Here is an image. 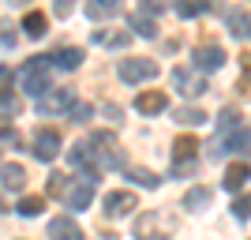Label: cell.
<instances>
[{
	"mask_svg": "<svg viewBox=\"0 0 251 240\" xmlns=\"http://www.w3.org/2000/svg\"><path fill=\"white\" fill-rule=\"evenodd\" d=\"M210 4H202V0H184V4H176V15L180 19H199V15H206Z\"/></svg>",
	"mask_w": 251,
	"mask_h": 240,
	"instance_id": "obj_24",
	"label": "cell"
},
{
	"mask_svg": "<svg viewBox=\"0 0 251 240\" xmlns=\"http://www.w3.org/2000/svg\"><path fill=\"white\" fill-rule=\"evenodd\" d=\"M0 184H4L8 191H23V188H26V169L15 165V161L0 165Z\"/></svg>",
	"mask_w": 251,
	"mask_h": 240,
	"instance_id": "obj_11",
	"label": "cell"
},
{
	"mask_svg": "<svg viewBox=\"0 0 251 240\" xmlns=\"http://www.w3.org/2000/svg\"><path fill=\"white\" fill-rule=\"evenodd\" d=\"M68 116H72L75 124H86V120L94 116V105H86V102H75L72 109H68Z\"/></svg>",
	"mask_w": 251,
	"mask_h": 240,
	"instance_id": "obj_28",
	"label": "cell"
},
{
	"mask_svg": "<svg viewBox=\"0 0 251 240\" xmlns=\"http://www.w3.org/2000/svg\"><path fill=\"white\" fill-rule=\"evenodd\" d=\"M240 90H244V94H251V53H244V56H240Z\"/></svg>",
	"mask_w": 251,
	"mask_h": 240,
	"instance_id": "obj_29",
	"label": "cell"
},
{
	"mask_svg": "<svg viewBox=\"0 0 251 240\" xmlns=\"http://www.w3.org/2000/svg\"><path fill=\"white\" fill-rule=\"evenodd\" d=\"M68 207L72 210H86L90 203H94V184L90 180H79V184H68Z\"/></svg>",
	"mask_w": 251,
	"mask_h": 240,
	"instance_id": "obj_9",
	"label": "cell"
},
{
	"mask_svg": "<svg viewBox=\"0 0 251 240\" xmlns=\"http://www.w3.org/2000/svg\"><path fill=\"white\" fill-rule=\"evenodd\" d=\"M210 203H214V195H210L206 188H191L188 195H184V210H188V214H202V210H210Z\"/></svg>",
	"mask_w": 251,
	"mask_h": 240,
	"instance_id": "obj_15",
	"label": "cell"
},
{
	"mask_svg": "<svg viewBox=\"0 0 251 240\" xmlns=\"http://www.w3.org/2000/svg\"><path fill=\"white\" fill-rule=\"evenodd\" d=\"M236 124H240V113H236L232 105H225L218 113V132H236Z\"/></svg>",
	"mask_w": 251,
	"mask_h": 240,
	"instance_id": "obj_25",
	"label": "cell"
},
{
	"mask_svg": "<svg viewBox=\"0 0 251 240\" xmlns=\"http://www.w3.org/2000/svg\"><path fill=\"white\" fill-rule=\"evenodd\" d=\"M15 42H19L15 30H11V27H0V45H4V49H15Z\"/></svg>",
	"mask_w": 251,
	"mask_h": 240,
	"instance_id": "obj_33",
	"label": "cell"
},
{
	"mask_svg": "<svg viewBox=\"0 0 251 240\" xmlns=\"http://www.w3.org/2000/svg\"><path fill=\"white\" fill-rule=\"evenodd\" d=\"M116 11H120V4L98 0V4H86V19H109V15H116Z\"/></svg>",
	"mask_w": 251,
	"mask_h": 240,
	"instance_id": "obj_23",
	"label": "cell"
},
{
	"mask_svg": "<svg viewBox=\"0 0 251 240\" xmlns=\"http://www.w3.org/2000/svg\"><path fill=\"white\" fill-rule=\"evenodd\" d=\"M4 210H8V207H4V199H0V214H4Z\"/></svg>",
	"mask_w": 251,
	"mask_h": 240,
	"instance_id": "obj_36",
	"label": "cell"
},
{
	"mask_svg": "<svg viewBox=\"0 0 251 240\" xmlns=\"http://www.w3.org/2000/svg\"><path fill=\"white\" fill-rule=\"evenodd\" d=\"M135 109L143 116H157V113H165V109H169V98L161 94V90H147V94L135 98Z\"/></svg>",
	"mask_w": 251,
	"mask_h": 240,
	"instance_id": "obj_10",
	"label": "cell"
},
{
	"mask_svg": "<svg viewBox=\"0 0 251 240\" xmlns=\"http://www.w3.org/2000/svg\"><path fill=\"white\" fill-rule=\"evenodd\" d=\"M83 60H86V53L75 49V45H72V49H56V53H52V64H56V68H64V72H75Z\"/></svg>",
	"mask_w": 251,
	"mask_h": 240,
	"instance_id": "obj_16",
	"label": "cell"
},
{
	"mask_svg": "<svg viewBox=\"0 0 251 240\" xmlns=\"http://www.w3.org/2000/svg\"><path fill=\"white\" fill-rule=\"evenodd\" d=\"M0 79H8V72H4V68H0Z\"/></svg>",
	"mask_w": 251,
	"mask_h": 240,
	"instance_id": "obj_37",
	"label": "cell"
},
{
	"mask_svg": "<svg viewBox=\"0 0 251 240\" xmlns=\"http://www.w3.org/2000/svg\"><path fill=\"white\" fill-rule=\"evenodd\" d=\"M105 116H109V120H120V116H124V109H120V105H113V102H105Z\"/></svg>",
	"mask_w": 251,
	"mask_h": 240,
	"instance_id": "obj_35",
	"label": "cell"
},
{
	"mask_svg": "<svg viewBox=\"0 0 251 240\" xmlns=\"http://www.w3.org/2000/svg\"><path fill=\"white\" fill-rule=\"evenodd\" d=\"M49 68H52V56H34V60H26V68H23V94H30L42 102L45 94H49Z\"/></svg>",
	"mask_w": 251,
	"mask_h": 240,
	"instance_id": "obj_1",
	"label": "cell"
},
{
	"mask_svg": "<svg viewBox=\"0 0 251 240\" xmlns=\"http://www.w3.org/2000/svg\"><path fill=\"white\" fill-rule=\"evenodd\" d=\"M124 173H127V180H135L143 188H157V184H161L154 169H143V165H124Z\"/></svg>",
	"mask_w": 251,
	"mask_h": 240,
	"instance_id": "obj_20",
	"label": "cell"
},
{
	"mask_svg": "<svg viewBox=\"0 0 251 240\" xmlns=\"http://www.w3.org/2000/svg\"><path fill=\"white\" fill-rule=\"evenodd\" d=\"M232 214H236V221L251 218V195H240L236 203H232Z\"/></svg>",
	"mask_w": 251,
	"mask_h": 240,
	"instance_id": "obj_31",
	"label": "cell"
},
{
	"mask_svg": "<svg viewBox=\"0 0 251 240\" xmlns=\"http://www.w3.org/2000/svg\"><path fill=\"white\" fill-rule=\"evenodd\" d=\"M244 180H248V165H244V161H232V165L225 169V180H221V184H225L229 191H240Z\"/></svg>",
	"mask_w": 251,
	"mask_h": 240,
	"instance_id": "obj_19",
	"label": "cell"
},
{
	"mask_svg": "<svg viewBox=\"0 0 251 240\" xmlns=\"http://www.w3.org/2000/svg\"><path fill=\"white\" fill-rule=\"evenodd\" d=\"M72 105H75V94H72V90H49V98H42V102H38V113H42V116L68 113Z\"/></svg>",
	"mask_w": 251,
	"mask_h": 240,
	"instance_id": "obj_7",
	"label": "cell"
},
{
	"mask_svg": "<svg viewBox=\"0 0 251 240\" xmlns=\"http://www.w3.org/2000/svg\"><path fill=\"white\" fill-rule=\"evenodd\" d=\"M195 154H199V139L180 135L176 143H173V169H191L195 165Z\"/></svg>",
	"mask_w": 251,
	"mask_h": 240,
	"instance_id": "obj_5",
	"label": "cell"
},
{
	"mask_svg": "<svg viewBox=\"0 0 251 240\" xmlns=\"http://www.w3.org/2000/svg\"><path fill=\"white\" fill-rule=\"evenodd\" d=\"M23 34H26V38H42V34H45V11H26Z\"/></svg>",
	"mask_w": 251,
	"mask_h": 240,
	"instance_id": "obj_21",
	"label": "cell"
},
{
	"mask_svg": "<svg viewBox=\"0 0 251 240\" xmlns=\"http://www.w3.org/2000/svg\"><path fill=\"white\" fill-rule=\"evenodd\" d=\"M225 150H229V154H251V128H236V132H232L229 135V143H225Z\"/></svg>",
	"mask_w": 251,
	"mask_h": 240,
	"instance_id": "obj_18",
	"label": "cell"
},
{
	"mask_svg": "<svg viewBox=\"0 0 251 240\" xmlns=\"http://www.w3.org/2000/svg\"><path fill=\"white\" fill-rule=\"evenodd\" d=\"M0 109H4V113H15V109H19V98H15V90H0Z\"/></svg>",
	"mask_w": 251,
	"mask_h": 240,
	"instance_id": "obj_32",
	"label": "cell"
},
{
	"mask_svg": "<svg viewBox=\"0 0 251 240\" xmlns=\"http://www.w3.org/2000/svg\"><path fill=\"white\" fill-rule=\"evenodd\" d=\"M157 72H161V68H157L154 60H143V56H131V60H124L120 64V79H124V83H147V79H157Z\"/></svg>",
	"mask_w": 251,
	"mask_h": 240,
	"instance_id": "obj_3",
	"label": "cell"
},
{
	"mask_svg": "<svg viewBox=\"0 0 251 240\" xmlns=\"http://www.w3.org/2000/svg\"><path fill=\"white\" fill-rule=\"evenodd\" d=\"M229 30L236 38H251V11H232L229 15Z\"/></svg>",
	"mask_w": 251,
	"mask_h": 240,
	"instance_id": "obj_22",
	"label": "cell"
},
{
	"mask_svg": "<svg viewBox=\"0 0 251 240\" xmlns=\"http://www.w3.org/2000/svg\"><path fill=\"white\" fill-rule=\"evenodd\" d=\"M139 207V195L135 191H113V195H105V214L109 218H120V214H127V210Z\"/></svg>",
	"mask_w": 251,
	"mask_h": 240,
	"instance_id": "obj_8",
	"label": "cell"
},
{
	"mask_svg": "<svg viewBox=\"0 0 251 240\" xmlns=\"http://www.w3.org/2000/svg\"><path fill=\"white\" fill-rule=\"evenodd\" d=\"M42 207H45V199H42V195H23V199H19V214H23V218L42 214Z\"/></svg>",
	"mask_w": 251,
	"mask_h": 240,
	"instance_id": "obj_26",
	"label": "cell"
},
{
	"mask_svg": "<svg viewBox=\"0 0 251 240\" xmlns=\"http://www.w3.org/2000/svg\"><path fill=\"white\" fill-rule=\"evenodd\" d=\"M127 27H131L135 38H157V23L150 19L147 11H131V15H127Z\"/></svg>",
	"mask_w": 251,
	"mask_h": 240,
	"instance_id": "obj_13",
	"label": "cell"
},
{
	"mask_svg": "<svg viewBox=\"0 0 251 240\" xmlns=\"http://www.w3.org/2000/svg\"><path fill=\"white\" fill-rule=\"evenodd\" d=\"M49 237L52 240H83V229L72 218H52L49 221Z\"/></svg>",
	"mask_w": 251,
	"mask_h": 240,
	"instance_id": "obj_12",
	"label": "cell"
},
{
	"mask_svg": "<svg viewBox=\"0 0 251 240\" xmlns=\"http://www.w3.org/2000/svg\"><path fill=\"white\" fill-rule=\"evenodd\" d=\"M191 64H195V72H218L221 64H225V49L221 45H199V49L191 53Z\"/></svg>",
	"mask_w": 251,
	"mask_h": 240,
	"instance_id": "obj_4",
	"label": "cell"
},
{
	"mask_svg": "<svg viewBox=\"0 0 251 240\" xmlns=\"http://www.w3.org/2000/svg\"><path fill=\"white\" fill-rule=\"evenodd\" d=\"M139 11H147L150 19H154V15H161V11H165V4H157V0H150V4H143Z\"/></svg>",
	"mask_w": 251,
	"mask_h": 240,
	"instance_id": "obj_34",
	"label": "cell"
},
{
	"mask_svg": "<svg viewBox=\"0 0 251 240\" xmlns=\"http://www.w3.org/2000/svg\"><path fill=\"white\" fill-rule=\"evenodd\" d=\"M173 221H169L165 210H154V214H143L135 221V240H169L173 237Z\"/></svg>",
	"mask_w": 251,
	"mask_h": 240,
	"instance_id": "obj_2",
	"label": "cell"
},
{
	"mask_svg": "<svg viewBox=\"0 0 251 240\" xmlns=\"http://www.w3.org/2000/svg\"><path fill=\"white\" fill-rule=\"evenodd\" d=\"M49 195H56V199L68 195V177H64V173H52L49 177Z\"/></svg>",
	"mask_w": 251,
	"mask_h": 240,
	"instance_id": "obj_30",
	"label": "cell"
},
{
	"mask_svg": "<svg viewBox=\"0 0 251 240\" xmlns=\"http://www.w3.org/2000/svg\"><path fill=\"white\" fill-rule=\"evenodd\" d=\"M176 124H206V113L188 105V109H176Z\"/></svg>",
	"mask_w": 251,
	"mask_h": 240,
	"instance_id": "obj_27",
	"label": "cell"
},
{
	"mask_svg": "<svg viewBox=\"0 0 251 240\" xmlns=\"http://www.w3.org/2000/svg\"><path fill=\"white\" fill-rule=\"evenodd\" d=\"M94 45H105V49H127V45H131V34H124V30H98Z\"/></svg>",
	"mask_w": 251,
	"mask_h": 240,
	"instance_id": "obj_17",
	"label": "cell"
},
{
	"mask_svg": "<svg viewBox=\"0 0 251 240\" xmlns=\"http://www.w3.org/2000/svg\"><path fill=\"white\" fill-rule=\"evenodd\" d=\"M173 83H176V86H180V90H184L188 98H199V94H206V79H195L191 72H180V68L173 72Z\"/></svg>",
	"mask_w": 251,
	"mask_h": 240,
	"instance_id": "obj_14",
	"label": "cell"
},
{
	"mask_svg": "<svg viewBox=\"0 0 251 240\" xmlns=\"http://www.w3.org/2000/svg\"><path fill=\"white\" fill-rule=\"evenodd\" d=\"M34 154L42 158V161H52V158L60 154V132L56 128H42L34 135Z\"/></svg>",
	"mask_w": 251,
	"mask_h": 240,
	"instance_id": "obj_6",
	"label": "cell"
}]
</instances>
